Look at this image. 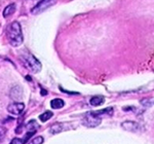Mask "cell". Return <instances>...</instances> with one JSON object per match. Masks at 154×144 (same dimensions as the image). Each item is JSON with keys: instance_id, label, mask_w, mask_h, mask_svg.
<instances>
[{"instance_id": "obj_3", "label": "cell", "mask_w": 154, "mask_h": 144, "mask_svg": "<svg viewBox=\"0 0 154 144\" xmlns=\"http://www.w3.org/2000/svg\"><path fill=\"white\" fill-rule=\"evenodd\" d=\"M102 118L96 113V111H89L83 116L82 118V125L88 128H95L101 124Z\"/></svg>"}, {"instance_id": "obj_6", "label": "cell", "mask_w": 154, "mask_h": 144, "mask_svg": "<svg viewBox=\"0 0 154 144\" xmlns=\"http://www.w3.org/2000/svg\"><path fill=\"white\" fill-rule=\"evenodd\" d=\"M122 128L125 129V130L128 131V132H136V131H138L139 129H140V126H139L138 123H136V121H125V123H122Z\"/></svg>"}, {"instance_id": "obj_10", "label": "cell", "mask_w": 154, "mask_h": 144, "mask_svg": "<svg viewBox=\"0 0 154 144\" xmlns=\"http://www.w3.org/2000/svg\"><path fill=\"white\" fill-rule=\"evenodd\" d=\"M104 102H105V98L102 96H95L91 99V104L93 106H99Z\"/></svg>"}, {"instance_id": "obj_4", "label": "cell", "mask_w": 154, "mask_h": 144, "mask_svg": "<svg viewBox=\"0 0 154 144\" xmlns=\"http://www.w3.org/2000/svg\"><path fill=\"white\" fill-rule=\"evenodd\" d=\"M54 3H56V1H53V0H42V1L38 2L31 9V12L33 14H39L41 12H43L44 11H46L48 8H49L51 5H54Z\"/></svg>"}, {"instance_id": "obj_9", "label": "cell", "mask_w": 154, "mask_h": 144, "mask_svg": "<svg viewBox=\"0 0 154 144\" xmlns=\"http://www.w3.org/2000/svg\"><path fill=\"white\" fill-rule=\"evenodd\" d=\"M64 126H66V124H58L56 126H53L51 128V133L53 134H57L60 132H63L65 130H68L69 128H64Z\"/></svg>"}, {"instance_id": "obj_5", "label": "cell", "mask_w": 154, "mask_h": 144, "mask_svg": "<svg viewBox=\"0 0 154 144\" xmlns=\"http://www.w3.org/2000/svg\"><path fill=\"white\" fill-rule=\"evenodd\" d=\"M25 108L24 103L21 102H14L12 104H9L8 107H7V111H8L11 114H14V115H19L23 112Z\"/></svg>"}, {"instance_id": "obj_13", "label": "cell", "mask_w": 154, "mask_h": 144, "mask_svg": "<svg viewBox=\"0 0 154 144\" xmlns=\"http://www.w3.org/2000/svg\"><path fill=\"white\" fill-rule=\"evenodd\" d=\"M6 132H7V129L6 128H4V127H0V144L2 143V141H3L4 137H5Z\"/></svg>"}, {"instance_id": "obj_2", "label": "cell", "mask_w": 154, "mask_h": 144, "mask_svg": "<svg viewBox=\"0 0 154 144\" xmlns=\"http://www.w3.org/2000/svg\"><path fill=\"white\" fill-rule=\"evenodd\" d=\"M22 60H23L24 65L31 70L34 73H38L41 70V64L33 55L31 54H26L24 56H22Z\"/></svg>"}, {"instance_id": "obj_1", "label": "cell", "mask_w": 154, "mask_h": 144, "mask_svg": "<svg viewBox=\"0 0 154 144\" xmlns=\"http://www.w3.org/2000/svg\"><path fill=\"white\" fill-rule=\"evenodd\" d=\"M5 33L7 40H8L9 44L12 46H20L24 41L23 32H22V27L19 22L14 21L11 22V24L7 25L5 29Z\"/></svg>"}, {"instance_id": "obj_11", "label": "cell", "mask_w": 154, "mask_h": 144, "mask_svg": "<svg viewBox=\"0 0 154 144\" xmlns=\"http://www.w3.org/2000/svg\"><path fill=\"white\" fill-rule=\"evenodd\" d=\"M53 115H54V113L51 112V111H45V112H43L39 115V120L44 123V121H48V120H51V118L53 117Z\"/></svg>"}, {"instance_id": "obj_12", "label": "cell", "mask_w": 154, "mask_h": 144, "mask_svg": "<svg viewBox=\"0 0 154 144\" xmlns=\"http://www.w3.org/2000/svg\"><path fill=\"white\" fill-rule=\"evenodd\" d=\"M43 143V137L42 136H37V137L31 139L28 144H42Z\"/></svg>"}, {"instance_id": "obj_14", "label": "cell", "mask_w": 154, "mask_h": 144, "mask_svg": "<svg viewBox=\"0 0 154 144\" xmlns=\"http://www.w3.org/2000/svg\"><path fill=\"white\" fill-rule=\"evenodd\" d=\"M11 144H23V141H21V139L16 138V139H14V140L11 141Z\"/></svg>"}, {"instance_id": "obj_7", "label": "cell", "mask_w": 154, "mask_h": 144, "mask_svg": "<svg viewBox=\"0 0 154 144\" xmlns=\"http://www.w3.org/2000/svg\"><path fill=\"white\" fill-rule=\"evenodd\" d=\"M16 3H11V4H8L5 8H4V11H3V17L4 18H6V17H8V16H11V14H14V11H16Z\"/></svg>"}, {"instance_id": "obj_8", "label": "cell", "mask_w": 154, "mask_h": 144, "mask_svg": "<svg viewBox=\"0 0 154 144\" xmlns=\"http://www.w3.org/2000/svg\"><path fill=\"white\" fill-rule=\"evenodd\" d=\"M64 105H65V103H64V101L62 99L57 98L51 101V106L53 109H61L64 107Z\"/></svg>"}]
</instances>
